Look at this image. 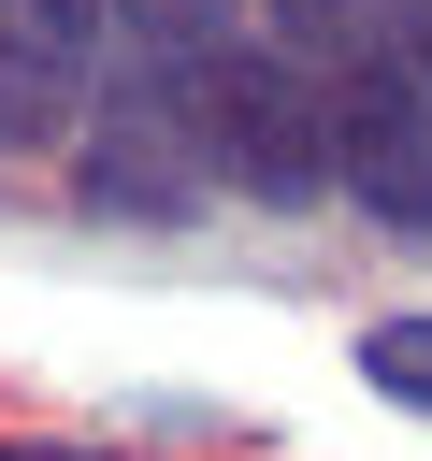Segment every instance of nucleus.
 <instances>
[{"label":"nucleus","instance_id":"obj_1","mask_svg":"<svg viewBox=\"0 0 432 461\" xmlns=\"http://www.w3.org/2000/svg\"><path fill=\"white\" fill-rule=\"evenodd\" d=\"M173 130H187V158H202L230 202H274V216H302V202L331 187L317 86H302L274 43H202V58H173Z\"/></svg>","mask_w":432,"mask_h":461},{"label":"nucleus","instance_id":"obj_9","mask_svg":"<svg viewBox=\"0 0 432 461\" xmlns=\"http://www.w3.org/2000/svg\"><path fill=\"white\" fill-rule=\"evenodd\" d=\"M0 461H101V447H0Z\"/></svg>","mask_w":432,"mask_h":461},{"label":"nucleus","instance_id":"obj_3","mask_svg":"<svg viewBox=\"0 0 432 461\" xmlns=\"http://www.w3.org/2000/svg\"><path fill=\"white\" fill-rule=\"evenodd\" d=\"M86 202H115V216H187L173 86H115V101H101V130H86Z\"/></svg>","mask_w":432,"mask_h":461},{"label":"nucleus","instance_id":"obj_7","mask_svg":"<svg viewBox=\"0 0 432 461\" xmlns=\"http://www.w3.org/2000/svg\"><path fill=\"white\" fill-rule=\"evenodd\" d=\"M0 14H14V43H29V58H58V72L86 58V0H0Z\"/></svg>","mask_w":432,"mask_h":461},{"label":"nucleus","instance_id":"obj_8","mask_svg":"<svg viewBox=\"0 0 432 461\" xmlns=\"http://www.w3.org/2000/svg\"><path fill=\"white\" fill-rule=\"evenodd\" d=\"M374 43L418 72V101H432V0H374Z\"/></svg>","mask_w":432,"mask_h":461},{"label":"nucleus","instance_id":"obj_4","mask_svg":"<svg viewBox=\"0 0 432 461\" xmlns=\"http://www.w3.org/2000/svg\"><path fill=\"white\" fill-rule=\"evenodd\" d=\"M259 14H274V58H288L302 86H317V72H346V58L374 43V0H259Z\"/></svg>","mask_w":432,"mask_h":461},{"label":"nucleus","instance_id":"obj_6","mask_svg":"<svg viewBox=\"0 0 432 461\" xmlns=\"http://www.w3.org/2000/svg\"><path fill=\"white\" fill-rule=\"evenodd\" d=\"M360 375H374L389 403L432 418V317H374V331H360Z\"/></svg>","mask_w":432,"mask_h":461},{"label":"nucleus","instance_id":"obj_2","mask_svg":"<svg viewBox=\"0 0 432 461\" xmlns=\"http://www.w3.org/2000/svg\"><path fill=\"white\" fill-rule=\"evenodd\" d=\"M317 144H331V187L374 230L432 245V101H418V72L389 43H360L346 72H317Z\"/></svg>","mask_w":432,"mask_h":461},{"label":"nucleus","instance_id":"obj_5","mask_svg":"<svg viewBox=\"0 0 432 461\" xmlns=\"http://www.w3.org/2000/svg\"><path fill=\"white\" fill-rule=\"evenodd\" d=\"M230 14H245V0H115V29H130L158 72H173V58H202V43H230Z\"/></svg>","mask_w":432,"mask_h":461}]
</instances>
